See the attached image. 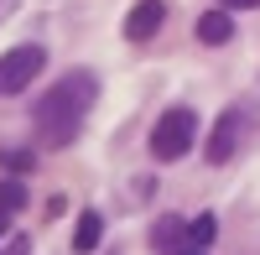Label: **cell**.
Here are the masks:
<instances>
[{
	"mask_svg": "<svg viewBox=\"0 0 260 255\" xmlns=\"http://www.w3.org/2000/svg\"><path fill=\"white\" fill-rule=\"evenodd\" d=\"M0 167H6V172H16V177H21V172H31L37 162H31V151H0Z\"/></svg>",
	"mask_w": 260,
	"mask_h": 255,
	"instance_id": "8fae6325",
	"label": "cell"
},
{
	"mask_svg": "<svg viewBox=\"0 0 260 255\" xmlns=\"http://www.w3.org/2000/svg\"><path fill=\"white\" fill-rule=\"evenodd\" d=\"M229 37H234L229 11H203V16H198V42H203V47H224Z\"/></svg>",
	"mask_w": 260,
	"mask_h": 255,
	"instance_id": "52a82bcc",
	"label": "cell"
},
{
	"mask_svg": "<svg viewBox=\"0 0 260 255\" xmlns=\"http://www.w3.org/2000/svg\"><path fill=\"white\" fill-rule=\"evenodd\" d=\"M192 136H198V115L192 110H167L156 120V131H151V156L156 162H177V156H187Z\"/></svg>",
	"mask_w": 260,
	"mask_h": 255,
	"instance_id": "7a4b0ae2",
	"label": "cell"
},
{
	"mask_svg": "<svg viewBox=\"0 0 260 255\" xmlns=\"http://www.w3.org/2000/svg\"><path fill=\"white\" fill-rule=\"evenodd\" d=\"M213 235H219V219H213V214H198V219L187 224V240H192V250H208V245H213Z\"/></svg>",
	"mask_w": 260,
	"mask_h": 255,
	"instance_id": "9c48e42d",
	"label": "cell"
},
{
	"mask_svg": "<svg viewBox=\"0 0 260 255\" xmlns=\"http://www.w3.org/2000/svg\"><path fill=\"white\" fill-rule=\"evenodd\" d=\"M0 255H31V240L26 235H0Z\"/></svg>",
	"mask_w": 260,
	"mask_h": 255,
	"instance_id": "7c38bea8",
	"label": "cell"
},
{
	"mask_svg": "<svg viewBox=\"0 0 260 255\" xmlns=\"http://www.w3.org/2000/svg\"><path fill=\"white\" fill-rule=\"evenodd\" d=\"M245 131H250V110H245V104L224 110V115H219V125H213V136H208V162H213V167L234 162V151H240Z\"/></svg>",
	"mask_w": 260,
	"mask_h": 255,
	"instance_id": "277c9868",
	"label": "cell"
},
{
	"mask_svg": "<svg viewBox=\"0 0 260 255\" xmlns=\"http://www.w3.org/2000/svg\"><path fill=\"white\" fill-rule=\"evenodd\" d=\"M21 203H26V187L21 182H0V214H16Z\"/></svg>",
	"mask_w": 260,
	"mask_h": 255,
	"instance_id": "30bf717a",
	"label": "cell"
},
{
	"mask_svg": "<svg viewBox=\"0 0 260 255\" xmlns=\"http://www.w3.org/2000/svg\"><path fill=\"white\" fill-rule=\"evenodd\" d=\"M219 6H229V11H255L260 0H219Z\"/></svg>",
	"mask_w": 260,
	"mask_h": 255,
	"instance_id": "4fadbf2b",
	"label": "cell"
},
{
	"mask_svg": "<svg viewBox=\"0 0 260 255\" xmlns=\"http://www.w3.org/2000/svg\"><path fill=\"white\" fill-rule=\"evenodd\" d=\"M99 235H104V219L94 214V208H89V214H78V229H73V250H78V255H89V250L99 245Z\"/></svg>",
	"mask_w": 260,
	"mask_h": 255,
	"instance_id": "ba28073f",
	"label": "cell"
},
{
	"mask_svg": "<svg viewBox=\"0 0 260 255\" xmlns=\"http://www.w3.org/2000/svg\"><path fill=\"white\" fill-rule=\"evenodd\" d=\"M187 224L182 219H156L151 224V250L156 255H208V250H187Z\"/></svg>",
	"mask_w": 260,
	"mask_h": 255,
	"instance_id": "5b68a950",
	"label": "cell"
},
{
	"mask_svg": "<svg viewBox=\"0 0 260 255\" xmlns=\"http://www.w3.org/2000/svg\"><path fill=\"white\" fill-rule=\"evenodd\" d=\"M161 21H167V6H161V0H141V6L125 16V37H130V42H151V37L161 31Z\"/></svg>",
	"mask_w": 260,
	"mask_h": 255,
	"instance_id": "8992f818",
	"label": "cell"
},
{
	"mask_svg": "<svg viewBox=\"0 0 260 255\" xmlns=\"http://www.w3.org/2000/svg\"><path fill=\"white\" fill-rule=\"evenodd\" d=\"M94 99H99V78L89 68H68L47 94H42V104H37V136H42V146L78 141L83 120H89V110H94Z\"/></svg>",
	"mask_w": 260,
	"mask_h": 255,
	"instance_id": "6da1fadb",
	"label": "cell"
},
{
	"mask_svg": "<svg viewBox=\"0 0 260 255\" xmlns=\"http://www.w3.org/2000/svg\"><path fill=\"white\" fill-rule=\"evenodd\" d=\"M42 62H47V52H42L37 42L11 47L6 57H0V99H6V94H21V89H26V83L42 73Z\"/></svg>",
	"mask_w": 260,
	"mask_h": 255,
	"instance_id": "3957f363",
	"label": "cell"
}]
</instances>
